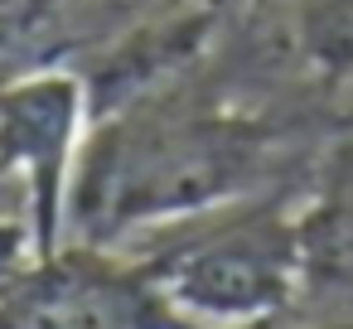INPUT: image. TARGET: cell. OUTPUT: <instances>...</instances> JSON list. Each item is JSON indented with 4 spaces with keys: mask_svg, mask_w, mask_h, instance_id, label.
Listing matches in <instances>:
<instances>
[{
    "mask_svg": "<svg viewBox=\"0 0 353 329\" xmlns=\"http://www.w3.org/2000/svg\"><path fill=\"white\" fill-rule=\"evenodd\" d=\"M348 102H353V83H348Z\"/></svg>",
    "mask_w": 353,
    "mask_h": 329,
    "instance_id": "cell-8",
    "label": "cell"
},
{
    "mask_svg": "<svg viewBox=\"0 0 353 329\" xmlns=\"http://www.w3.org/2000/svg\"><path fill=\"white\" fill-rule=\"evenodd\" d=\"M199 73L203 63L184 83L92 121L68 203L78 242L121 247L136 232L276 194L271 179L285 155V126L228 107Z\"/></svg>",
    "mask_w": 353,
    "mask_h": 329,
    "instance_id": "cell-1",
    "label": "cell"
},
{
    "mask_svg": "<svg viewBox=\"0 0 353 329\" xmlns=\"http://www.w3.org/2000/svg\"><path fill=\"white\" fill-rule=\"evenodd\" d=\"M310 329H353V315H329V319H319Z\"/></svg>",
    "mask_w": 353,
    "mask_h": 329,
    "instance_id": "cell-7",
    "label": "cell"
},
{
    "mask_svg": "<svg viewBox=\"0 0 353 329\" xmlns=\"http://www.w3.org/2000/svg\"><path fill=\"white\" fill-rule=\"evenodd\" d=\"M0 329H203L174 310L141 257L63 242L0 286Z\"/></svg>",
    "mask_w": 353,
    "mask_h": 329,
    "instance_id": "cell-4",
    "label": "cell"
},
{
    "mask_svg": "<svg viewBox=\"0 0 353 329\" xmlns=\"http://www.w3.org/2000/svg\"><path fill=\"white\" fill-rule=\"evenodd\" d=\"M34 261V237H30V213H6L0 208V286H10L25 266Z\"/></svg>",
    "mask_w": 353,
    "mask_h": 329,
    "instance_id": "cell-5",
    "label": "cell"
},
{
    "mask_svg": "<svg viewBox=\"0 0 353 329\" xmlns=\"http://www.w3.org/2000/svg\"><path fill=\"white\" fill-rule=\"evenodd\" d=\"M141 261L194 324L290 319L300 300V228L281 194L170 223Z\"/></svg>",
    "mask_w": 353,
    "mask_h": 329,
    "instance_id": "cell-2",
    "label": "cell"
},
{
    "mask_svg": "<svg viewBox=\"0 0 353 329\" xmlns=\"http://www.w3.org/2000/svg\"><path fill=\"white\" fill-rule=\"evenodd\" d=\"M203 329H290V319H247V324H203Z\"/></svg>",
    "mask_w": 353,
    "mask_h": 329,
    "instance_id": "cell-6",
    "label": "cell"
},
{
    "mask_svg": "<svg viewBox=\"0 0 353 329\" xmlns=\"http://www.w3.org/2000/svg\"><path fill=\"white\" fill-rule=\"evenodd\" d=\"M92 136V107L78 68L34 63L0 88V179H15L34 261L54 257L68 242V203L83 146Z\"/></svg>",
    "mask_w": 353,
    "mask_h": 329,
    "instance_id": "cell-3",
    "label": "cell"
}]
</instances>
